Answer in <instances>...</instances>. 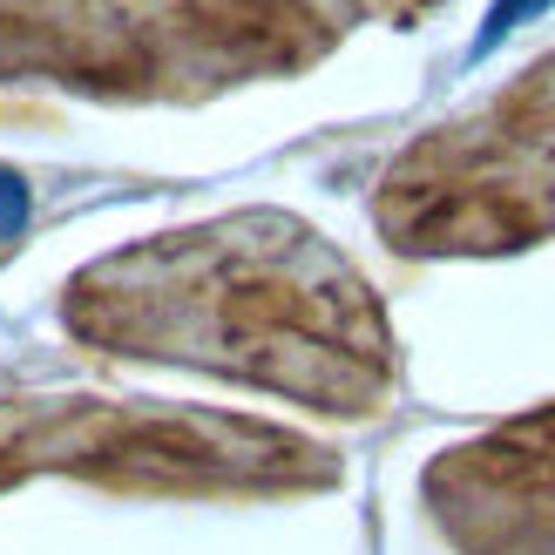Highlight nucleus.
Returning a JSON list of instances; mask_svg holds the SVG:
<instances>
[{
	"label": "nucleus",
	"instance_id": "f257e3e1",
	"mask_svg": "<svg viewBox=\"0 0 555 555\" xmlns=\"http://www.w3.org/2000/svg\"><path fill=\"white\" fill-rule=\"evenodd\" d=\"M62 319L95 352L177 359L352 421L393 393V339L366 278L292 217L116 251L68 285Z\"/></svg>",
	"mask_w": 555,
	"mask_h": 555
},
{
	"label": "nucleus",
	"instance_id": "f03ea898",
	"mask_svg": "<svg viewBox=\"0 0 555 555\" xmlns=\"http://www.w3.org/2000/svg\"><path fill=\"white\" fill-rule=\"evenodd\" d=\"M366 0H0V81L204 95L305 68Z\"/></svg>",
	"mask_w": 555,
	"mask_h": 555
},
{
	"label": "nucleus",
	"instance_id": "7ed1b4c3",
	"mask_svg": "<svg viewBox=\"0 0 555 555\" xmlns=\"http://www.w3.org/2000/svg\"><path fill=\"white\" fill-rule=\"evenodd\" d=\"M89 475L116 494H285L325 488V448L231 413L122 406L95 393H0V488Z\"/></svg>",
	"mask_w": 555,
	"mask_h": 555
},
{
	"label": "nucleus",
	"instance_id": "20e7f679",
	"mask_svg": "<svg viewBox=\"0 0 555 555\" xmlns=\"http://www.w3.org/2000/svg\"><path fill=\"white\" fill-rule=\"evenodd\" d=\"M393 251H508L555 231V54L413 143L379 190Z\"/></svg>",
	"mask_w": 555,
	"mask_h": 555
},
{
	"label": "nucleus",
	"instance_id": "39448f33",
	"mask_svg": "<svg viewBox=\"0 0 555 555\" xmlns=\"http://www.w3.org/2000/svg\"><path fill=\"white\" fill-rule=\"evenodd\" d=\"M427 508L467 555H555V413L448 448L427 467Z\"/></svg>",
	"mask_w": 555,
	"mask_h": 555
}]
</instances>
